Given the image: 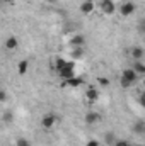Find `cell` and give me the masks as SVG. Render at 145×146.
Here are the masks:
<instances>
[{
	"mask_svg": "<svg viewBox=\"0 0 145 146\" xmlns=\"http://www.w3.org/2000/svg\"><path fill=\"white\" fill-rule=\"evenodd\" d=\"M56 73H58V76H60L62 80H67V78L75 76V61H67Z\"/></svg>",
	"mask_w": 145,
	"mask_h": 146,
	"instance_id": "obj_1",
	"label": "cell"
},
{
	"mask_svg": "<svg viewBox=\"0 0 145 146\" xmlns=\"http://www.w3.org/2000/svg\"><path fill=\"white\" fill-rule=\"evenodd\" d=\"M135 9H137V5H135L133 2H125V3L119 5V14H121L123 17H128V15H132V14L135 12Z\"/></svg>",
	"mask_w": 145,
	"mask_h": 146,
	"instance_id": "obj_2",
	"label": "cell"
},
{
	"mask_svg": "<svg viewBox=\"0 0 145 146\" xmlns=\"http://www.w3.org/2000/svg\"><path fill=\"white\" fill-rule=\"evenodd\" d=\"M101 10L106 15H113L116 12V5H114L113 0H101Z\"/></svg>",
	"mask_w": 145,
	"mask_h": 146,
	"instance_id": "obj_3",
	"label": "cell"
},
{
	"mask_svg": "<svg viewBox=\"0 0 145 146\" xmlns=\"http://www.w3.org/2000/svg\"><path fill=\"white\" fill-rule=\"evenodd\" d=\"M56 122V115L55 114H46L43 119H41V127L43 129H51Z\"/></svg>",
	"mask_w": 145,
	"mask_h": 146,
	"instance_id": "obj_4",
	"label": "cell"
},
{
	"mask_svg": "<svg viewBox=\"0 0 145 146\" xmlns=\"http://www.w3.org/2000/svg\"><path fill=\"white\" fill-rule=\"evenodd\" d=\"M80 85H84V80L80 78V76H72V78H67V80H63V83H62V87H80Z\"/></svg>",
	"mask_w": 145,
	"mask_h": 146,
	"instance_id": "obj_5",
	"label": "cell"
},
{
	"mask_svg": "<svg viewBox=\"0 0 145 146\" xmlns=\"http://www.w3.org/2000/svg\"><path fill=\"white\" fill-rule=\"evenodd\" d=\"M84 121H85V124H96L97 121H99V114L97 112H94V110H91V112H87L85 114V117H84Z\"/></svg>",
	"mask_w": 145,
	"mask_h": 146,
	"instance_id": "obj_6",
	"label": "cell"
},
{
	"mask_svg": "<svg viewBox=\"0 0 145 146\" xmlns=\"http://www.w3.org/2000/svg\"><path fill=\"white\" fill-rule=\"evenodd\" d=\"M82 56H84V46H73V49L70 51V58H72L73 61H77Z\"/></svg>",
	"mask_w": 145,
	"mask_h": 146,
	"instance_id": "obj_7",
	"label": "cell"
},
{
	"mask_svg": "<svg viewBox=\"0 0 145 146\" xmlns=\"http://www.w3.org/2000/svg\"><path fill=\"white\" fill-rule=\"evenodd\" d=\"M144 54H145L144 48H140V46H135V48H132V58H133L135 61H142Z\"/></svg>",
	"mask_w": 145,
	"mask_h": 146,
	"instance_id": "obj_8",
	"label": "cell"
},
{
	"mask_svg": "<svg viewBox=\"0 0 145 146\" xmlns=\"http://www.w3.org/2000/svg\"><path fill=\"white\" fill-rule=\"evenodd\" d=\"M85 97H87V100H89V102H96V100L99 99V92H97L94 87H89V88H87V92H85Z\"/></svg>",
	"mask_w": 145,
	"mask_h": 146,
	"instance_id": "obj_9",
	"label": "cell"
},
{
	"mask_svg": "<svg viewBox=\"0 0 145 146\" xmlns=\"http://www.w3.org/2000/svg\"><path fill=\"white\" fill-rule=\"evenodd\" d=\"M94 10V2L92 0H84L82 5H80V12L82 14H91Z\"/></svg>",
	"mask_w": 145,
	"mask_h": 146,
	"instance_id": "obj_10",
	"label": "cell"
},
{
	"mask_svg": "<svg viewBox=\"0 0 145 146\" xmlns=\"http://www.w3.org/2000/svg\"><path fill=\"white\" fill-rule=\"evenodd\" d=\"M121 76H125L126 80H130L132 83H135L137 80H138V75L133 72L132 68H126V70H123V73H121Z\"/></svg>",
	"mask_w": 145,
	"mask_h": 146,
	"instance_id": "obj_11",
	"label": "cell"
},
{
	"mask_svg": "<svg viewBox=\"0 0 145 146\" xmlns=\"http://www.w3.org/2000/svg\"><path fill=\"white\" fill-rule=\"evenodd\" d=\"M133 133L135 134H140V136H144L145 134V121H137L135 124H133Z\"/></svg>",
	"mask_w": 145,
	"mask_h": 146,
	"instance_id": "obj_12",
	"label": "cell"
},
{
	"mask_svg": "<svg viewBox=\"0 0 145 146\" xmlns=\"http://www.w3.org/2000/svg\"><path fill=\"white\" fill-rule=\"evenodd\" d=\"M17 46H19V41H17V37H14V36L7 37V41H5V48H7V49L14 51V49H15Z\"/></svg>",
	"mask_w": 145,
	"mask_h": 146,
	"instance_id": "obj_13",
	"label": "cell"
},
{
	"mask_svg": "<svg viewBox=\"0 0 145 146\" xmlns=\"http://www.w3.org/2000/svg\"><path fill=\"white\" fill-rule=\"evenodd\" d=\"M70 44H72V48L73 46H84V44H85V37L82 36V34H75V36L70 39Z\"/></svg>",
	"mask_w": 145,
	"mask_h": 146,
	"instance_id": "obj_14",
	"label": "cell"
},
{
	"mask_svg": "<svg viewBox=\"0 0 145 146\" xmlns=\"http://www.w3.org/2000/svg\"><path fill=\"white\" fill-rule=\"evenodd\" d=\"M132 70L140 76V75H144V73H145V65L142 63V61H135V63L132 65Z\"/></svg>",
	"mask_w": 145,
	"mask_h": 146,
	"instance_id": "obj_15",
	"label": "cell"
},
{
	"mask_svg": "<svg viewBox=\"0 0 145 146\" xmlns=\"http://www.w3.org/2000/svg\"><path fill=\"white\" fill-rule=\"evenodd\" d=\"M116 139H118V138H116V134H114V133H111V131L104 134V143H106L108 146H113V145H114V141H116Z\"/></svg>",
	"mask_w": 145,
	"mask_h": 146,
	"instance_id": "obj_16",
	"label": "cell"
},
{
	"mask_svg": "<svg viewBox=\"0 0 145 146\" xmlns=\"http://www.w3.org/2000/svg\"><path fill=\"white\" fill-rule=\"evenodd\" d=\"M28 60H22V61H19V65H17V73L19 75H26L28 73Z\"/></svg>",
	"mask_w": 145,
	"mask_h": 146,
	"instance_id": "obj_17",
	"label": "cell"
},
{
	"mask_svg": "<svg viewBox=\"0 0 145 146\" xmlns=\"http://www.w3.org/2000/svg\"><path fill=\"white\" fill-rule=\"evenodd\" d=\"M2 119H3V122H5V124H10V122L14 121V114H12L10 110H5V112H3V115H2Z\"/></svg>",
	"mask_w": 145,
	"mask_h": 146,
	"instance_id": "obj_18",
	"label": "cell"
},
{
	"mask_svg": "<svg viewBox=\"0 0 145 146\" xmlns=\"http://www.w3.org/2000/svg\"><path fill=\"white\" fill-rule=\"evenodd\" d=\"M65 63H67V60H63V58H60V56H58V58H55V70L58 72Z\"/></svg>",
	"mask_w": 145,
	"mask_h": 146,
	"instance_id": "obj_19",
	"label": "cell"
},
{
	"mask_svg": "<svg viewBox=\"0 0 145 146\" xmlns=\"http://www.w3.org/2000/svg\"><path fill=\"white\" fill-rule=\"evenodd\" d=\"M119 85H121V87H123V88H130V87H132V85H133V83H132V82H130V80H126V78H125V76H121V78H119Z\"/></svg>",
	"mask_w": 145,
	"mask_h": 146,
	"instance_id": "obj_20",
	"label": "cell"
},
{
	"mask_svg": "<svg viewBox=\"0 0 145 146\" xmlns=\"http://www.w3.org/2000/svg\"><path fill=\"white\" fill-rule=\"evenodd\" d=\"M97 83H99L101 87H109V80L104 78V76H99V78H97Z\"/></svg>",
	"mask_w": 145,
	"mask_h": 146,
	"instance_id": "obj_21",
	"label": "cell"
},
{
	"mask_svg": "<svg viewBox=\"0 0 145 146\" xmlns=\"http://www.w3.org/2000/svg\"><path fill=\"white\" fill-rule=\"evenodd\" d=\"M113 146H132V145H130V143H128L126 139H116Z\"/></svg>",
	"mask_w": 145,
	"mask_h": 146,
	"instance_id": "obj_22",
	"label": "cell"
},
{
	"mask_svg": "<svg viewBox=\"0 0 145 146\" xmlns=\"http://www.w3.org/2000/svg\"><path fill=\"white\" fill-rule=\"evenodd\" d=\"M15 146H31V145H29V141H28V139L19 138V139H17V145H15Z\"/></svg>",
	"mask_w": 145,
	"mask_h": 146,
	"instance_id": "obj_23",
	"label": "cell"
},
{
	"mask_svg": "<svg viewBox=\"0 0 145 146\" xmlns=\"http://www.w3.org/2000/svg\"><path fill=\"white\" fill-rule=\"evenodd\" d=\"M9 97H7V92L5 90H0V102H5Z\"/></svg>",
	"mask_w": 145,
	"mask_h": 146,
	"instance_id": "obj_24",
	"label": "cell"
},
{
	"mask_svg": "<svg viewBox=\"0 0 145 146\" xmlns=\"http://www.w3.org/2000/svg\"><path fill=\"white\" fill-rule=\"evenodd\" d=\"M85 146H99V141H96V139H91V141H89Z\"/></svg>",
	"mask_w": 145,
	"mask_h": 146,
	"instance_id": "obj_25",
	"label": "cell"
},
{
	"mask_svg": "<svg viewBox=\"0 0 145 146\" xmlns=\"http://www.w3.org/2000/svg\"><path fill=\"white\" fill-rule=\"evenodd\" d=\"M50 2H51V3H55V2H58V0H50Z\"/></svg>",
	"mask_w": 145,
	"mask_h": 146,
	"instance_id": "obj_26",
	"label": "cell"
},
{
	"mask_svg": "<svg viewBox=\"0 0 145 146\" xmlns=\"http://www.w3.org/2000/svg\"><path fill=\"white\" fill-rule=\"evenodd\" d=\"M132 146H142V145H132Z\"/></svg>",
	"mask_w": 145,
	"mask_h": 146,
	"instance_id": "obj_27",
	"label": "cell"
},
{
	"mask_svg": "<svg viewBox=\"0 0 145 146\" xmlns=\"http://www.w3.org/2000/svg\"><path fill=\"white\" fill-rule=\"evenodd\" d=\"M7 2H10V0H7Z\"/></svg>",
	"mask_w": 145,
	"mask_h": 146,
	"instance_id": "obj_28",
	"label": "cell"
}]
</instances>
